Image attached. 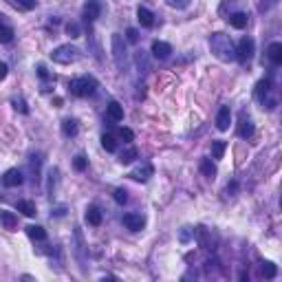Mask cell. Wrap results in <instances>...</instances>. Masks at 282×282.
<instances>
[{
	"mask_svg": "<svg viewBox=\"0 0 282 282\" xmlns=\"http://www.w3.org/2000/svg\"><path fill=\"white\" fill-rule=\"evenodd\" d=\"M210 48H212V53L223 62H229L236 57V48H234L232 38L225 33H212L210 35Z\"/></svg>",
	"mask_w": 282,
	"mask_h": 282,
	"instance_id": "1",
	"label": "cell"
},
{
	"mask_svg": "<svg viewBox=\"0 0 282 282\" xmlns=\"http://www.w3.org/2000/svg\"><path fill=\"white\" fill-rule=\"evenodd\" d=\"M79 57H82V51L77 47H73V44H62V47L53 48L51 53V60L57 62V64H73Z\"/></svg>",
	"mask_w": 282,
	"mask_h": 282,
	"instance_id": "2",
	"label": "cell"
},
{
	"mask_svg": "<svg viewBox=\"0 0 282 282\" xmlns=\"http://www.w3.org/2000/svg\"><path fill=\"white\" fill-rule=\"evenodd\" d=\"M69 88H70V93L77 95V97H91L93 93H95V88H97V82L93 77H86V75H84V77L70 79Z\"/></svg>",
	"mask_w": 282,
	"mask_h": 282,
	"instance_id": "3",
	"label": "cell"
},
{
	"mask_svg": "<svg viewBox=\"0 0 282 282\" xmlns=\"http://www.w3.org/2000/svg\"><path fill=\"white\" fill-rule=\"evenodd\" d=\"M113 57H115L117 69L123 70L128 66V48H126V42H123V38L119 33L113 35Z\"/></svg>",
	"mask_w": 282,
	"mask_h": 282,
	"instance_id": "4",
	"label": "cell"
},
{
	"mask_svg": "<svg viewBox=\"0 0 282 282\" xmlns=\"http://www.w3.org/2000/svg\"><path fill=\"white\" fill-rule=\"evenodd\" d=\"M251 55H254V40L242 38L240 44H238V48H236V60L247 62V60H251Z\"/></svg>",
	"mask_w": 282,
	"mask_h": 282,
	"instance_id": "5",
	"label": "cell"
},
{
	"mask_svg": "<svg viewBox=\"0 0 282 282\" xmlns=\"http://www.w3.org/2000/svg\"><path fill=\"white\" fill-rule=\"evenodd\" d=\"M229 123H232V110H229V106H220L218 115H216V128L229 130Z\"/></svg>",
	"mask_w": 282,
	"mask_h": 282,
	"instance_id": "6",
	"label": "cell"
},
{
	"mask_svg": "<svg viewBox=\"0 0 282 282\" xmlns=\"http://www.w3.org/2000/svg\"><path fill=\"white\" fill-rule=\"evenodd\" d=\"M123 225H126L128 229H132V232H139V229H143L145 220L141 214H126L123 216Z\"/></svg>",
	"mask_w": 282,
	"mask_h": 282,
	"instance_id": "7",
	"label": "cell"
},
{
	"mask_svg": "<svg viewBox=\"0 0 282 282\" xmlns=\"http://www.w3.org/2000/svg\"><path fill=\"white\" fill-rule=\"evenodd\" d=\"M2 183L7 185V188H18V185H22V174H20V170H16V167L7 170V172H4V176H2Z\"/></svg>",
	"mask_w": 282,
	"mask_h": 282,
	"instance_id": "8",
	"label": "cell"
},
{
	"mask_svg": "<svg viewBox=\"0 0 282 282\" xmlns=\"http://www.w3.org/2000/svg\"><path fill=\"white\" fill-rule=\"evenodd\" d=\"M152 53H154V57H159V60H165V57H170L172 47L167 42L157 40V42H152Z\"/></svg>",
	"mask_w": 282,
	"mask_h": 282,
	"instance_id": "9",
	"label": "cell"
},
{
	"mask_svg": "<svg viewBox=\"0 0 282 282\" xmlns=\"http://www.w3.org/2000/svg\"><path fill=\"white\" fill-rule=\"evenodd\" d=\"M99 11H101V7L97 0H88V2L84 4V18H86V20H97Z\"/></svg>",
	"mask_w": 282,
	"mask_h": 282,
	"instance_id": "10",
	"label": "cell"
},
{
	"mask_svg": "<svg viewBox=\"0 0 282 282\" xmlns=\"http://www.w3.org/2000/svg\"><path fill=\"white\" fill-rule=\"evenodd\" d=\"M137 20H139L141 26H152L154 16H152V11H150V9L139 7V9H137Z\"/></svg>",
	"mask_w": 282,
	"mask_h": 282,
	"instance_id": "11",
	"label": "cell"
},
{
	"mask_svg": "<svg viewBox=\"0 0 282 282\" xmlns=\"http://www.w3.org/2000/svg\"><path fill=\"white\" fill-rule=\"evenodd\" d=\"M247 20H249V18H247V13H242V11H236L229 16V24H232L234 29H245Z\"/></svg>",
	"mask_w": 282,
	"mask_h": 282,
	"instance_id": "12",
	"label": "cell"
},
{
	"mask_svg": "<svg viewBox=\"0 0 282 282\" xmlns=\"http://www.w3.org/2000/svg\"><path fill=\"white\" fill-rule=\"evenodd\" d=\"M0 223L4 225L7 229H16V225H18V218H16V214L13 212H7V210H0Z\"/></svg>",
	"mask_w": 282,
	"mask_h": 282,
	"instance_id": "13",
	"label": "cell"
},
{
	"mask_svg": "<svg viewBox=\"0 0 282 282\" xmlns=\"http://www.w3.org/2000/svg\"><path fill=\"white\" fill-rule=\"evenodd\" d=\"M86 223L88 225H101V212H99V207H95V205H91L86 210Z\"/></svg>",
	"mask_w": 282,
	"mask_h": 282,
	"instance_id": "14",
	"label": "cell"
},
{
	"mask_svg": "<svg viewBox=\"0 0 282 282\" xmlns=\"http://www.w3.org/2000/svg\"><path fill=\"white\" fill-rule=\"evenodd\" d=\"M269 60H271L273 64H282V44L280 42L269 44Z\"/></svg>",
	"mask_w": 282,
	"mask_h": 282,
	"instance_id": "15",
	"label": "cell"
},
{
	"mask_svg": "<svg viewBox=\"0 0 282 282\" xmlns=\"http://www.w3.org/2000/svg\"><path fill=\"white\" fill-rule=\"evenodd\" d=\"M269 91H271V82H269V79H260V82L256 84V97H258L260 101H264Z\"/></svg>",
	"mask_w": 282,
	"mask_h": 282,
	"instance_id": "16",
	"label": "cell"
},
{
	"mask_svg": "<svg viewBox=\"0 0 282 282\" xmlns=\"http://www.w3.org/2000/svg\"><path fill=\"white\" fill-rule=\"evenodd\" d=\"M108 117L113 119V121H121L123 119V108L117 104V101H110L108 104Z\"/></svg>",
	"mask_w": 282,
	"mask_h": 282,
	"instance_id": "17",
	"label": "cell"
},
{
	"mask_svg": "<svg viewBox=\"0 0 282 282\" xmlns=\"http://www.w3.org/2000/svg\"><path fill=\"white\" fill-rule=\"evenodd\" d=\"M132 179L135 181H148L150 176H152V165H143V167H137L135 172H132Z\"/></svg>",
	"mask_w": 282,
	"mask_h": 282,
	"instance_id": "18",
	"label": "cell"
},
{
	"mask_svg": "<svg viewBox=\"0 0 282 282\" xmlns=\"http://www.w3.org/2000/svg\"><path fill=\"white\" fill-rule=\"evenodd\" d=\"M26 234H29V238H33V240H44V238H47V232H44V227H40V225H29Z\"/></svg>",
	"mask_w": 282,
	"mask_h": 282,
	"instance_id": "19",
	"label": "cell"
},
{
	"mask_svg": "<svg viewBox=\"0 0 282 282\" xmlns=\"http://www.w3.org/2000/svg\"><path fill=\"white\" fill-rule=\"evenodd\" d=\"M62 132H64L66 137H75L77 135V123H75L73 119H64V121H62Z\"/></svg>",
	"mask_w": 282,
	"mask_h": 282,
	"instance_id": "20",
	"label": "cell"
},
{
	"mask_svg": "<svg viewBox=\"0 0 282 282\" xmlns=\"http://www.w3.org/2000/svg\"><path fill=\"white\" fill-rule=\"evenodd\" d=\"M201 172L207 176V179H214V176H216V165L210 161V159H205V161H201Z\"/></svg>",
	"mask_w": 282,
	"mask_h": 282,
	"instance_id": "21",
	"label": "cell"
},
{
	"mask_svg": "<svg viewBox=\"0 0 282 282\" xmlns=\"http://www.w3.org/2000/svg\"><path fill=\"white\" fill-rule=\"evenodd\" d=\"M18 212H22L24 216H35V205L31 201H18Z\"/></svg>",
	"mask_w": 282,
	"mask_h": 282,
	"instance_id": "22",
	"label": "cell"
},
{
	"mask_svg": "<svg viewBox=\"0 0 282 282\" xmlns=\"http://www.w3.org/2000/svg\"><path fill=\"white\" fill-rule=\"evenodd\" d=\"M225 150H227V143H225V141H214V143H212V154H214V159H223Z\"/></svg>",
	"mask_w": 282,
	"mask_h": 282,
	"instance_id": "23",
	"label": "cell"
},
{
	"mask_svg": "<svg viewBox=\"0 0 282 282\" xmlns=\"http://www.w3.org/2000/svg\"><path fill=\"white\" fill-rule=\"evenodd\" d=\"M9 2H11L13 7L22 9V11H31V9H35V0H9Z\"/></svg>",
	"mask_w": 282,
	"mask_h": 282,
	"instance_id": "24",
	"label": "cell"
},
{
	"mask_svg": "<svg viewBox=\"0 0 282 282\" xmlns=\"http://www.w3.org/2000/svg\"><path fill=\"white\" fill-rule=\"evenodd\" d=\"M101 145H104L106 152H115V150H117V141H115V137H110V135L101 137Z\"/></svg>",
	"mask_w": 282,
	"mask_h": 282,
	"instance_id": "25",
	"label": "cell"
},
{
	"mask_svg": "<svg viewBox=\"0 0 282 282\" xmlns=\"http://www.w3.org/2000/svg\"><path fill=\"white\" fill-rule=\"evenodd\" d=\"M135 159H137V150H135V148H128V150H123V152H121L119 161H121L123 165H128V163H132Z\"/></svg>",
	"mask_w": 282,
	"mask_h": 282,
	"instance_id": "26",
	"label": "cell"
},
{
	"mask_svg": "<svg viewBox=\"0 0 282 282\" xmlns=\"http://www.w3.org/2000/svg\"><path fill=\"white\" fill-rule=\"evenodd\" d=\"M11 40H13V29L0 24V42H11Z\"/></svg>",
	"mask_w": 282,
	"mask_h": 282,
	"instance_id": "27",
	"label": "cell"
},
{
	"mask_svg": "<svg viewBox=\"0 0 282 282\" xmlns=\"http://www.w3.org/2000/svg\"><path fill=\"white\" fill-rule=\"evenodd\" d=\"M238 135H240V137H251V135H254V123H251L249 119L242 121V126L238 128Z\"/></svg>",
	"mask_w": 282,
	"mask_h": 282,
	"instance_id": "28",
	"label": "cell"
},
{
	"mask_svg": "<svg viewBox=\"0 0 282 282\" xmlns=\"http://www.w3.org/2000/svg\"><path fill=\"white\" fill-rule=\"evenodd\" d=\"M276 273H278V269H276V264H273V262H264L262 264V276L264 278H276Z\"/></svg>",
	"mask_w": 282,
	"mask_h": 282,
	"instance_id": "29",
	"label": "cell"
},
{
	"mask_svg": "<svg viewBox=\"0 0 282 282\" xmlns=\"http://www.w3.org/2000/svg\"><path fill=\"white\" fill-rule=\"evenodd\" d=\"M113 198H115V201L119 203V205H123V203L128 201V192H126V189H123V188H119V189H115Z\"/></svg>",
	"mask_w": 282,
	"mask_h": 282,
	"instance_id": "30",
	"label": "cell"
},
{
	"mask_svg": "<svg viewBox=\"0 0 282 282\" xmlns=\"http://www.w3.org/2000/svg\"><path fill=\"white\" fill-rule=\"evenodd\" d=\"M73 165H75V170H77V172L86 170V157H82V154H77V157H75V161H73Z\"/></svg>",
	"mask_w": 282,
	"mask_h": 282,
	"instance_id": "31",
	"label": "cell"
},
{
	"mask_svg": "<svg viewBox=\"0 0 282 282\" xmlns=\"http://www.w3.org/2000/svg\"><path fill=\"white\" fill-rule=\"evenodd\" d=\"M119 137H121L123 141H128V143H130V141L135 139V132H132L130 128H121V130H119Z\"/></svg>",
	"mask_w": 282,
	"mask_h": 282,
	"instance_id": "32",
	"label": "cell"
},
{
	"mask_svg": "<svg viewBox=\"0 0 282 282\" xmlns=\"http://www.w3.org/2000/svg\"><path fill=\"white\" fill-rule=\"evenodd\" d=\"M66 33H69L70 38H79V26L75 24V22H70V24H66Z\"/></svg>",
	"mask_w": 282,
	"mask_h": 282,
	"instance_id": "33",
	"label": "cell"
},
{
	"mask_svg": "<svg viewBox=\"0 0 282 282\" xmlns=\"http://www.w3.org/2000/svg\"><path fill=\"white\" fill-rule=\"evenodd\" d=\"M126 38H128V42L135 44L137 40H139V33H137V29H128V31H126Z\"/></svg>",
	"mask_w": 282,
	"mask_h": 282,
	"instance_id": "34",
	"label": "cell"
},
{
	"mask_svg": "<svg viewBox=\"0 0 282 282\" xmlns=\"http://www.w3.org/2000/svg\"><path fill=\"white\" fill-rule=\"evenodd\" d=\"M167 2H170L172 7H179V9L188 7V0H167Z\"/></svg>",
	"mask_w": 282,
	"mask_h": 282,
	"instance_id": "35",
	"label": "cell"
},
{
	"mask_svg": "<svg viewBox=\"0 0 282 282\" xmlns=\"http://www.w3.org/2000/svg\"><path fill=\"white\" fill-rule=\"evenodd\" d=\"M7 64H4V62H0V79H4V77H7Z\"/></svg>",
	"mask_w": 282,
	"mask_h": 282,
	"instance_id": "36",
	"label": "cell"
},
{
	"mask_svg": "<svg viewBox=\"0 0 282 282\" xmlns=\"http://www.w3.org/2000/svg\"><path fill=\"white\" fill-rule=\"evenodd\" d=\"M38 73H40V77H48V73H47V69H44V66H38Z\"/></svg>",
	"mask_w": 282,
	"mask_h": 282,
	"instance_id": "37",
	"label": "cell"
},
{
	"mask_svg": "<svg viewBox=\"0 0 282 282\" xmlns=\"http://www.w3.org/2000/svg\"><path fill=\"white\" fill-rule=\"evenodd\" d=\"M2 18H4V16H2V13H0V24H2Z\"/></svg>",
	"mask_w": 282,
	"mask_h": 282,
	"instance_id": "38",
	"label": "cell"
}]
</instances>
